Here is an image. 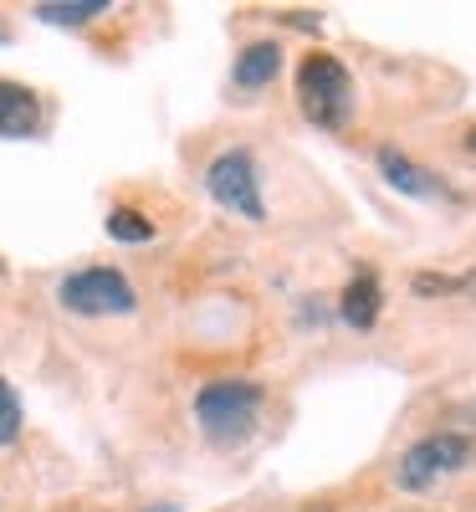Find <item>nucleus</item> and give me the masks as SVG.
I'll list each match as a JSON object with an SVG mask.
<instances>
[{"mask_svg":"<svg viewBox=\"0 0 476 512\" xmlns=\"http://www.w3.org/2000/svg\"><path fill=\"white\" fill-rule=\"evenodd\" d=\"M262 400H267L262 384H251V379H210L195 395V420L215 446H236L256 431Z\"/></svg>","mask_w":476,"mask_h":512,"instance_id":"obj_1","label":"nucleus"},{"mask_svg":"<svg viewBox=\"0 0 476 512\" xmlns=\"http://www.w3.org/2000/svg\"><path fill=\"white\" fill-rule=\"evenodd\" d=\"M297 108H302L308 123L338 134V128L349 123V113H354V77H349V67H343L338 57H328V52H308L302 67H297Z\"/></svg>","mask_w":476,"mask_h":512,"instance_id":"obj_2","label":"nucleus"},{"mask_svg":"<svg viewBox=\"0 0 476 512\" xmlns=\"http://www.w3.org/2000/svg\"><path fill=\"white\" fill-rule=\"evenodd\" d=\"M471 456H476V441L471 436H456V431L425 436V441H415L400 456V487L405 492H430V487H441L446 477L466 472Z\"/></svg>","mask_w":476,"mask_h":512,"instance_id":"obj_3","label":"nucleus"},{"mask_svg":"<svg viewBox=\"0 0 476 512\" xmlns=\"http://www.w3.org/2000/svg\"><path fill=\"white\" fill-rule=\"evenodd\" d=\"M57 297H62L67 313H82V318H108V313H134L139 308V297H134V287H128V277L113 272V267L72 272L57 287Z\"/></svg>","mask_w":476,"mask_h":512,"instance_id":"obj_4","label":"nucleus"},{"mask_svg":"<svg viewBox=\"0 0 476 512\" xmlns=\"http://www.w3.org/2000/svg\"><path fill=\"white\" fill-rule=\"evenodd\" d=\"M205 190L215 195V205H226L231 216H246V221H262L267 205H262V190H256V164L246 149H231L221 154L210 169H205Z\"/></svg>","mask_w":476,"mask_h":512,"instance_id":"obj_5","label":"nucleus"},{"mask_svg":"<svg viewBox=\"0 0 476 512\" xmlns=\"http://www.w3.org/2000/svg\"><path fill=\"white\" fill-rule=\"evenodd\" d=\"M41 128V103L31 88L0 77V139H31Z\"/></svg>","mask_w":476,"mask_h":512,"instance_id":"obj_6","label":"nucleus"},{"mask_svg":"<svg viewBox=\"0 0 476 512\" xmlns=\"http://www.w3.org/2000/svg\"><path fill=\"white\" fill-rule=\"evenodd\" d=\"M379 169H384V180H389V185L405 190V195H415V200H446V195H451L436 175H430V169L410 164L400 149H379Z\"/></svg>","mask_w":476,"mask_h":512,"instance_id":"obj_7","label":"nucleus"},{"mask_svg":"<svg viewBox=\"0 0 476 512\" xmlns=\"http://www.w3.org/2000/svg\"><path fill=\"white\" fill-rule=\"evenodd\" d=\"M379 277L374 272H354L349 277V287H343V297H338V313H343V323L349 328H374L379 323Z\"/></svg>","mask_w":476,"mask_h":512,"instance_id":"obj_8","label":"nucleus"},{"mask_svg":"<svg viewBox=\"0 0 476 512\" xmlns=\"http://www.w3.org/2000/svg\"><path fill=\"white\" fill-rule=\"evenodd\" d=\"M277 67H282L277 41H251V47L236 57V72H231V82H236L241 93H256V88H267V82L277 77Z\"/></svg>","mask_w":476,"mask_h":512,"instance_id":"obj_9","label":"nucleus"},{"mask_svg":"<svg viewBox=\"0 0 476 512\" xmlns=\"http://www.w3.org/2000/svg\"><path fill=\"white\" fill-rule=\"evenodd\" d=\"M103 11H108V0H47V6H36V21H47V26H88Z\"/></svg>","mask_w":476,"mask_h":512,"instance_id":"obj_10","label":"nucleus"},{"mask_svg":"<svg viewBox=\"0 0 476 512\" xmlns=\"http://www.w3.org/2000/svg\"><path fill=\"white\" fill-rule=\"evenodd\" d=\"M108 236L113 241H154V221L139 216V210H128V205H118V210H108Z\"/></svg>","mask_w":476,"mask_h":512,"instance_id":"obj_11","label":"nucleus"},{"mask_svg":"<svg viewBox=\"0 0 476 512\" xmlns=\"http://www.w3.org/2000/svg\"><path fill=\"white\" fill-rule=\"evenodd\" d=\"M21 436V400L6 379H0V446H11Z\"/></svg>","mask_w":476,"mask_h":512,"instance_id":"obj_12","label":"nucleus"},{"mask_svg":"<svg viewBox=\"0 0 476 512\" xmlns=\"http://www.w3.org/2000/svg\"><path fill=\"white\" fill-rule=\"evenodd\" d=\"M466 282H471V277H430V272H420L410 287H415L420 297H430V292H461Z\"/></svg>","mask_w":476,"mask_h":512,"instance_id":"obj_13","label":"nucleus"},{"mask_svg":"<svg viewBox=\"0 0 476 512\" xmlns=\"http://www.w3.org/2000/svg\"><path fill=\"white\" fill-rule=\"evenodd\" d=\"M466 149H471V154H476V123H471V128H466Z\"/></svg>","mask_w":476,"mask_h":512,"instance_id":"obj_14","label":"nucleus"},{"mask_svg":"<svg viewBox=\"0 0 476 512\" xmlns=\"http://www.w3.org/2000/svg\"><path fill=\"white\" fill-rule=\"evenodd\" d=\"M0 272H6V267H0Z\"/></svg>","mask_w":476,"mask_h":512,"instance_id":"obj_15","label":"nucleus"}]
</instances>
